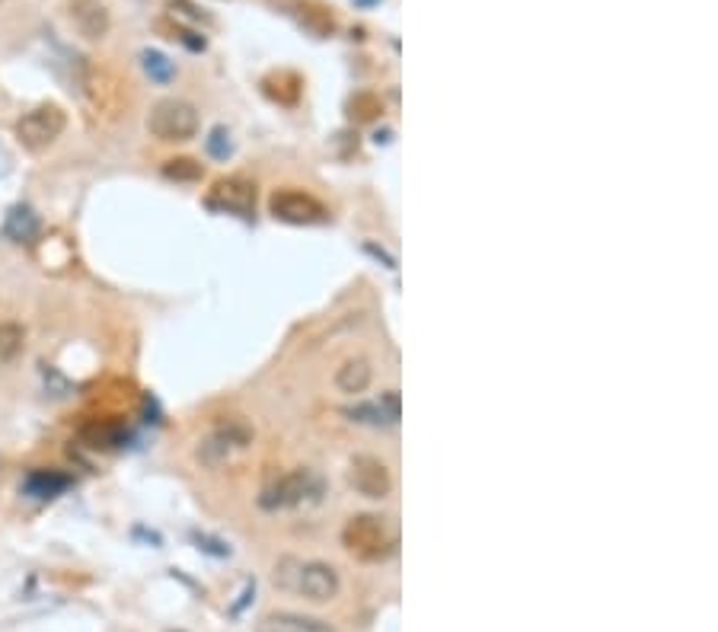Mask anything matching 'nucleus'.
<instances>
[{"instance_id": "obj_13", "label": "nucleus", "mask_w": 718, "mask_h": 632, "mask_svg": "<svg viewBox=\"0 0 718 632\" xmlns=\"http://www.w3.org/2000/svg\"><path fill=\"white\" fill-rule=\"evenodd\" d=\"M371 380H374V367H371V361H364V358H348L345 364L335 371V386H339L342 393H348V396L364 393L367 386H371Z\"/></svg>"}, {"instance_id": "obj_6", "label": "nucleus", "mask_w": 718, "mask_h": 632, "mask_svg": "<svg viewBox=\"0 0 718 632\" xmlns=\"http://www.w3.org/2000/svg\"><path fill=\"white\" fill-rule=\"evenodd\" d=\"M198 109L185 100H160L147 115V132L157 141H189L198 134Z\"/></svg>"}, {"instance_id": "obj_5", "label": "nucleus", "mask_w": 718, "mask_h": 632, "mask_svg": "<svg viewBox=\"0 0 718 632\" xmlns=\"http://www.w3.org/2000/svg\"><path fill=\"white\" fill-rule=\"evenodd\" d=\"M68 128V115L58 102H42V106L29 109L23 119L16 121V141L26 151L38 153L45 147H51Z\"/></svg>"}, {"instance_id": "obj_8", "label": "nucleus", "mask_w": 718, "mask_h": 632, "mask_svg": "<svg viewBox=\"0 0 718 632\" xmlns=\"http://www.w3.org/2000/svg\"><path fill=\"white\" fill-rule=\"evenodd\" d=\"M348 482H352V489L358 495H364V499H384V495H390L393 489V476L390 469H386L384 460H377V457H354L352 467H348Z\"/></svg>"}, {"instance_id": "obj_4", "label": "nucleus", "mask_w": 718, "mask_h": 632, "mask_svg": "<svg viewBox=\"0 0 718 632\" xmlns=\"http://www.w3.org/2000/svg\"><path fill=\"white\" fill-rule=\"evenodd\" d=\"M342 543L364 563H380L393 553V533L380 514H354L342 531Z\"/></svg>"}, {"instance_id": "obj_2", "label": "nucleus", "mask_w": 718, "mask_h": 632, "mask_svg": "<svg viewBox=\"0 0 718 632\" xmlns=\"http://www.w3.org/2000/svg\"><path fill=\"white\" fill-rule=\"evenodd\" d=\"M125 87L121 77L115 70L102 68V64H80V93L87 100V106L93 109V115L112 121L125 109Z\"/></svg>"}, {"instance_id": "obj_19", "label": "nucleus", "mask_w": 718, "mask_h": 632, "mask_svg": "<svg viewBox=\"0 0 718 632\" xmlns=\"http://www.w3.org/2000/svg\"><path fill=\"white\" fill-rule=\"evenodd\" d=\"M121 435H125V428H121L119 422H93L83 428V437H87L93 448H115V444L121 441Z\"/></svg>"}, {"instance_id": "obj_23", "label": "nucleus", "mask_w": 718, "mask_h": 632, "mask_svg": "<svg viewBox=\"0 0 718 632\" xmlns=\"http://www.w3.org/2000/svg\"><path fill=\"white\" fill-rule=\"evenodd\" d=\"M358 4H377V0H358Z\"/></svg>"}, {"instance_id": "obj_16", "label": "nucleus", "mask_w": 718, "mask_h": 632, "mask_svg": "<svg viewBox=\"0 0 718 632\" xmlns=\"http://www.w3.org/2000/svg\"><path fill=\"white\" fill-rule=\"evenodd\" d=\"M348 115H352V121H358V125L377 121L380 115H384V100H380L377 93H371V90H361V93H354L352 100H348Z\"/></svg>"}, {"instance_id": "obj_12", "label": "nucleus", "mask_w": 718, "mask_h": 632, "mask_svg": "<svg viewBox=\"0 0 718 632\" xmlns=\"http://www.w3.org/2000/svg\"><path fill=\"white\" fill-rule=\"evenodd\" d=\"M262 90L269 100L281 102V106H294V102L301 100L303 80L294 74V70L281 68V70H271V74L262 77Z\"/></svg>"}, {"instance_id": "obj_9", "label": "nucleus", "mask_w": 718, "mask_h": 632, "mask_svg": "<svg viewBox=\"0 0 718 632\" xmlns=\"http://www.w3.org/2000/svg\"><path fill=\"white\" fill-rule=\"evenodd\" d=\"M208 205L217 211H237V215H249L252 205H256V185L246 183V179H221V183L211 189Z\"/></svg>"}, {"instance_id": "obj_1", "label": "nucleus", "mask_w": 718, "mask_h": 632, "mask_svg": "<svg viewBox=\"0 0 718 632\" xmlns=\"http://www.w3.org/2000/svg\"><path fill=\"white\" fill-rule=\"evenodd\" d=\"M275 588L288 591V595L307 597L313 604H326L339 595L342 582L339 572L326 563L316 559H297V556H281L275 563V575H271Z\"/></svg>"}, {"instance_id": "obj_20", "label": "nucleus", "mask_w": 718, "mask_h": 632, "mask_svg": "<svg viewBox=\"0 0 718 632\" xmlns=\"http://www.w3.org/2000/svg\"><path fill=\"white\" fill-rule=\"evenodd\" d=\"M164 176L176 179V183H195V179L205 176V166L192 157H176V160H166L164 163Z\"/></svg>"}, {"instance_id": "obj_15", "label": "nucleus", "mask_w": 718, "mask_h": 632, "mask_svg": "<svg viewBox=\"0 0 718 632\" xmlns=\"http://www.w3.org/2000/svg\"><path fill=\"white\" fill-rule=\"evenodd\" d=\"M297 16H301V23L307 26L310 32H316V36H329V32L335 29L333 13H329L322 4H316V0H301V4H297Z\"/></svg>"}, {"instance_id": "obj_10", "label": "nucleus", "mask_w": 718, "mask_h": 632, "mask_svg": "<svg viewBox=\"0 0 718 632\" xmlns=\"http://www.w3.org/2000/svg\"><path fill=\"white\" fill-rule=\"evenodd\" d=\"M70 19L83 38H102L109 32V10L102 0H70Z\"/></svg>"}, {"instance_id": "obj_11", "label": "nucleus", "mask_w": 718, "mask_h": 632, "mask_svg": "<svg viewBox=\"0 0 718 632\" xmlns=\"http://www.w3.org/2000/svg\"><path fill=\"white\" fill-rule=\"evenodd\" d=\"M256 632H335L329 623L316 620V616L290 614V610H278V614H265L256 623Z\"/></svg>"}, {"instance_id": "obj_21", "label": "nucleus", "mask_w": 718, "mask_h": 632, "mask_svg": "<svg viewBox=\"0 0 718 632\" xmlns=\"http://www.w3.org/2000/svg\"><path fill=\"white\" fill-rule=\"evenodd\" d=\"M141 64H144L147 77H151V80H157V83H170L173 74H176V68H173L170 58L160 55V51H153V48L141 51Z\"/></svg>"}, {"instance_id": "obj_18", "label": "nucleus", "mask_w": 718, "mask_h": 632, "mask_svg": "<svg viewBox=\"0 0 718 632\" xmlns=\"http://www.w3.org/2000/svg\"><path fill=\"white\" fill-rule=\"evenodd\" d=\"M26 348V329L19 322H0V364L13 361Z\"/></svg>"}, {"instance_id": "obj_3", "label": "nucleus", "mask_w": 718, "mask_h": 632, "mask_svg": "<svg viewBox=\"0 0 718 632\" xmlns=\"http://www.w3.org/2000/svg\"><path fill=\"white\" fill-rule=\"evenodd\" d=\"M326 486L322 479L313 473V469H290L284 473L281 479H275L269 489L262 492L259 505L269 508V511H288V508H307L316 505L322 499Z\"/></svg>"}, {"instance_id": "obj_22", "label": "nucleus", "mask_w": 718, "mask_h": 632, "mask_svg": "<svg viewBox=\"0 0 718 632\" xmlns=\"http://www.w3.org/2000/svg\"><path fill=\"white\" fill-rule=\"evenodd\" d=\"M208 153H211V157H227V153H230V134H227V128H215V132H211Z\"/></svg>"}, {"instance_id": "obj_7", "label": "nucleus", "mask_w": 718, "mask_h": 632, "mask_svg": "<svg viewBox=\"0 0 718 632\" xmlns=\"http://www.w3.org/2000/svg\"><path fill=\"white\" fill-rule=\"evenodd\" d=\"M269 211L275 221L294 224V227H310V224H322L329 217L326 205L313 198L310 192L301 189H278L269 198Z\"/></svg>"}, {"instance_id": "obj_14", "label": "nucleus", "mask_w": 718, "mask_h": 632, "mask_svg": "<svg viewBox=\"0 0 718 632\" xmlns=\"http://www.w3.org/2000/svg\"><path fill=\"white\" fill-rule=\"evenodd\" d=\"M70 486V479L64 473H55V469H36V473L26 476L23 489L32 495V499H55L58 492Z\"/></svg>"}, {"instance_id": "obj_17", "label": "nucleus", "mask_w": 718, "mask_h": 632, "mask_svg": "<svg viewBox=\"0 0 718 632\" xmlns=\"http://www.w3.org/2000/svg\"><path fill=\"white\" fill-rule=\"evenodd\" d=\"M4 234L10 237L13 243H29L38 237V221L29 208H13L10 217H6V227Z\"/></svg>"}]
</instances>
